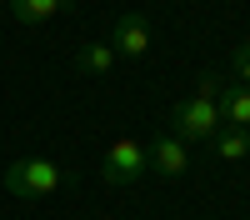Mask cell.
I'll list each match as a JSON object with an SVG mask.
<instances>
[{"mask_svg": "<svg viewBox=\"0 0 250 220\" xmlns=\"http://www.w3.org/2000/svg\"><path fill=\"white\" fill-rule=\"evenodd\" d=\"M0 180H5L10 195H20V200H40V195H50V190L65 185V170H60L55 160H45V155H25V160H10Z\"/></svg>", "mask_w": 250, "mask_h": 220, "instance_id": "cell-1", "label": "cell"}, {"mask_svg": "<svg viewBox=\"0 0 250 220\" xmlns=\"http://www.w3.org/2000/svg\"><path fill=\"white\" fill-rule=\"evenodd\" d=\"M170 125H175V135L185 140V145H195V140H215V135L225 130L210 95H185L180 105L170 110Z\"/></svg>", "mask_w": 250, "mask_h": 220, "instance_id": "cell-2", "label": "cell"}, {"mask_svg": "<svg viewBox=\"0 0 250 220\" xmlns=\"http://www.w3.org/2000/svg\"><path fill=\"white\" fill-rule=\"evenodd\" d=\"M145 170H150V155H145V145H140L135 135H120L115 145L105 150V160H100L105 185H135Z\"/></svg>", "mask_w": 250, "mask_h": 220, "instance_id": "cell-3", "label": "cell"}, {"mask_svg": "<svg viewBox=\"0 0 250 220\" xmlns=\"http://www.w3.org/2000/svg\"><path fill=\"white\" fill-rule=\"evenodd\" d=\"M145 155H150V170L165 175V180H180L185 170H190V145H185L180 135H155Z\"/></svg>", "mask_w": 250, "mask_h": 220, "instance_id": "cell-4", "label": "cell"}, {"mask_svg": "<svg viewBox=\"0 0 250 220\" xmlns=\"http://www.w3.org/2000/svg\"><path fill=\"white\" fill-rule=\"evenodd\" d=\"M110 50L125 55V60L150 55V25H145V15H120V20H115V30H110Z\"/></svg>", "mask_w": 250, "mask_h": 220, "instance_id": "cell-5", "label": "cell"}, {"mask_svg": "<svg viewBox=\"0 0 250 220\" xmlns=\"http://www.w3.org/2000/svg\"><path fill=\"white\" fill-rule=\"evenodd\" d=\"M215 110H220V125L250 130V85H240V80H220V90H215Z\"/></svg>", "mask_w": 250, "mask_h": 220, "instance_id": "cell-6", "label": "cell"}, {"mask_svg": "<svg viewBox=\"0 0 250 220\" xmlns=\"http://www.w3.org/2000/svg\"><path fill=\"white\" fill-rule=\"evenodd\" d=\"M70 0H10V15L20 20V25H45V20L65 15Z\"/></svg>", "mask_w": 250, "mask_h": 220, "instance_id": "cell-7", "label": "cell"}, {"mask_svg": "<svg viewBox=\"0 0 250 220\" xmlns=\"http://www.w3.org/2000/svg\"><path fill=\"white\" fill-rule=\"evenodd\" d=\"M115 50H110V40H85V45L75 50V65L85 70V75H110V65H115Z\"/></svg>", "mask_w": 250, "mask_h": 220, "instance_id": "cell-8", "label": "cell"}, {"mask_svg": "<svg viewBox=\"0 0 250 220\" xmlns=\"http://www.w3.org/2000/svg\"><path fill=\"white\" fill-rule=\"evenodd\" d=\"M210 145H215L220 160H245V155H250V130H220Z\"/></svg>", "mask_w": 250, "mask_h": 220, "instance_id": "cell-9", "label": "cell"}, {"mask_svg": "<svg viewBox=\"0 0 250 220\" xmlns=\"http://www.w3.org/2000/svg\"><path fill=\"white\" fill-rule=\"evenodd\" d=\"M230 70H235V80H240V85H250V40H245V45H235Z\"/></svg>", "mask_w": 250, "mask_h": 220, "instance_id": "cell-10", "label": "cell"}, {"mask_svg": "<svg viewBox=\"0 0 250 220\" xmlns=\"http://www.w3.org/2000/svg\"><path fill=\"white\" fill-rule=\"evenodd\" d=\"M215 90H220V75H200V95L215 100Z\"/></svg>", "mask_w": 250, "mask_h": 220, "instance_id": "cell-11", "label": "cell"}]
</instances>
